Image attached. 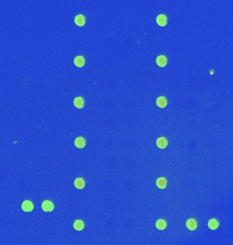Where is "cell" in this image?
<instances>
[{
  "mask_svg": "<svg viewBox=\"0 0 233 245\" xmlns=\"http://www.w3.org/2000/svg\"><path fill=\"white\" fill-rule=\"evenodd\" d=\"M42 208L44 212H52L54 209V204L51 201L45 200L42 204Z\"/></svg>",
  "mask_w": 233,
  "mask_h": 245,
  "instance_id": "cell-1",
  "label": "cell"
},
{
  "mask_svg": "<svg viewBox=\"0 0 233 245\" xmlns=\"http://www.w3.org/2000/svg\"><path fill=\"white\" fill-rule=\"evenodd\" d=\"M34 204L29 200H25L21 204L22 210L24 212H32L34 210Z\"/></svg>",
  "mask_w": 233,
  "mask_h": 245,
  "instance_id": "cell-2",
  "label": "cell"
},
{
  "mask_svg": "<svg viewBox=\"0 0 233 245\" xmlns=\"http://www.w3.org/2000/svg\"><path fill=\"white\" fill-rule=\"evenodd\" d=\"M157 64L161 67H164L166 66L168 63V59L164 55H159L156 58Z\"/></svg>",
  "mask_w": 233,
  "mask_h": 245,
  "instance_id": "cell-3",
  "label": "cell"
},
{
  "mask_svg": "<svg viewBox=\"0 0 233 245\" xmlns=\"http://www.w3.org/2000/svg\"><path fill=\"white\" fill-rule=\"evenodd\" d=\"M156 21H157V23L158 24L159 26L164 27L167 24L168 17L165 15V14H159V15L157 16Z\"/></svg>",
  "mask_w": 233,
  "mask_h": 245,
  "instance_id": "cell-4",
  "label": "cell"
},
{
  "mask_svg": "<svg viewBox=\"0 0 233 245\" xmlns=\"http://www.w3.org/2000/svg\"><path fill=\"white\" fill-rule=\"evenodd\" d=\"M74 22L79 27L83 26L86 22V18L83 14H79L74 18Z\"/></svg>",
  "mask_w": 233,
  "mask_h": 245,
  "instance_id": "cell-5",
  "label": "cell"
},
{
  "mask_svg": "<svg viewBox=\"0 0 233 245\" xmlns=\"http://www.w3.org/2000/svg\"><path fill=\"white\" fill-rule=\"evenodd\" d=\"M74 63L76 66L82 67L85 64V59L83 56H77L74 59Z\"/></svg>",
  "mask_w": 233,
  "mask_h": 245,
  "instance_id": "cell-6",
  "label": "cell"
},
{
  "mask_svg": "<svg viewBox=\"0 0 233 245\" xmlns=\"http://www.w3.org/2000/svg\"><path fill=\"white\" fill-rule=\"evenodd\" d=\"M156 185L161 189H164L167 186V180L164 177L158 178L156 181Z\"/></svg>",
  "mask_w": 233,
  "mask_h": 245,
  "instance_id": "cell-7",
  "label": "cell"
},
{
  "mask_svg": "<svg viewBox=\"0 0 233 245\" xmlns=\"http://www.w3.org/2000/svg\"><path fill=\"white\" fill-rule=\"evenodd\" d=\"M186 226L189 230L194 231L197 228V223L194 218H190L186 221Z\"/></svg>",
  "mask_w": 233,
  "mask_h": 245,
  "instance_id": "cell-8",
  "label": "cell"
},
{
  "mask_svg": "<svg viewBox=\"0 0 233 245\" xmlns=\"http://www.w3.org/2000/svg\"><path fill=\"white\" fill-rule=\"evenodd\" d=\"M156 144L159 148L164 149L167 146L168 140L165 138H164V137H161V138H159L157 140Z\"/></svg>",
  "mask_w": 233,
  "mask_h": 245,
  "instance_id": "cell-9",
  "label": "cell"
},
{
  "mask_svg": "<svg viewBox=\"0 0 233 245\" xmlns=\"http://www.w3.org/2000/svg\"><path fill=\"white\" fill-rule=\"evenodd\" d=\"M219 225H220V223H219L218 220L216 219V218H212V219L208 220V227L211 230H215L218 228Z\"/></svg>",
  "mask_w": 233,
  "mask_h": 245,
  "instance_id": "cell-10",
  "label": "cell"
},
{
  "mask_svg": "<svg viewBox=\"0 0 233 245\" xmlns=\"http://www.w3.org/2000/svg\"><path fill=\"white\" fill-rule=\"evenodd\" d=\"M75 146L79 148H83L85 146L86 141L83 137H79V138H76L74 141Z\"/></svg>",
  "mask_w": 233,
  "mask_h": 245,
  "instance_id": "cell-11",
  "label": "cell"
},
{
  "mask_svg": "<svg viewBox=\"0 0 233 245\" xmlns=\"http://www.w3.org/2000/svg\"><path fill=\"white\" fill-rule=\"evenodd\" d=\"M74 104L76 107L81 109V108H83L84 105H85V99L82 97H76L74 100Z\"/></svg>",
  "mask_w": 233,
  "mask_h": 245,
  "instance_id": "cell-12",
  "label": "cell"
},
{
  "mask_svg": "<svg viewBox=\"0 0 233 245\" xmlns=\"http://www.w3.org/2000/svg\"><path fill=\"white\" fill-rule=\"evenodd\" d=\"M74 186L78 189H83L85 186V181L83 178H77L74 181Z\"/></svg>",
  "mask_w": 233,
  "mask_h": 245,
  "instance_id": "cell-13",
  "label": "cell"
},
{
  "mask_svg": "<svg viewBox=\"0 0 233 245\" xmlns=\"http://www.w3.org/2000/svg\"><path fill=\"white\" fill-rule=\"evenodd\" d=\"M73 228L77 231H82L85 228V223L82 220H76L73 223Z\"/></svg>",
  "mask_w": 233,
  "mask_h": 245,
  "instance_id": "cell-14",
  "label": "cell"
},
{
  "mask_svg": "<svg viewBox=\"0 0 233 245\" xmlns=\"http://www.w3.org/2000/svg\"><path fill=\"white\" fill-rule=\"evenodd\" d=\"M156 104L159 108H163L167 106V99L164 97H159L156 100Z\"/></svg>",
  "mask_w": 233,
  "mask_h": 245,
  "instance_id": "cell-15",
  "label": "cell"
},
{
  "mask_svg": "<svg viewBox=\"0 0 233 245\" xmlns=\"http://www.w3.org/2000/svg\"><path fill=\"white\" fill-rule=\"evenodd\" d=\"M166 221L164 219H159L155 223V227H156L157 229H158L159 230H164L166 228Z\"/></svg>",
  "mask_w": 233,
  "mask_h": 245,
  "instance_id": "cell-16",
  "label": "cell"
}]
</instances>
